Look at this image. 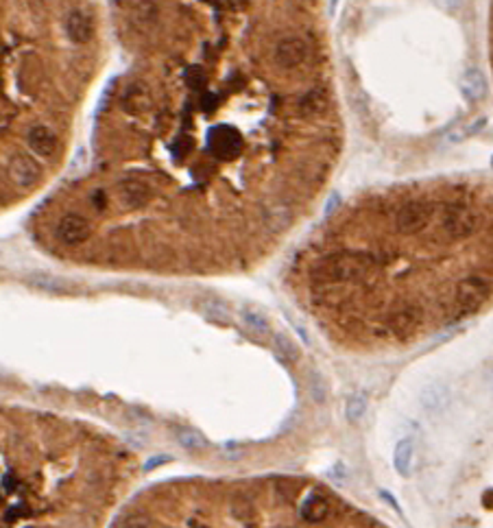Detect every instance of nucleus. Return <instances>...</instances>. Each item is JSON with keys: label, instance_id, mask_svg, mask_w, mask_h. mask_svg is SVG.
<instances>
[{"label": "nucleus", "instance_id": "6e6552de", "mask_svg": "<svg viewBox=\"0 0 493 528\" xmlns=\"http://www.w3.org/2000/svg\"><path fill=\"white\" fill-rule=\"evenodd\" d=\"M66 35L70 37V42L74 44H86L92 37V20L86 11L81 9H72L66 15Z\"/></svg>", "mask_w": 493, "mask_h": 528}, {"label": "nucleus", "instance_id": "1a4fd4ad", "mask_svg": "<svg viewBox=\"0 0 493 528\" xmlns=\"http://www.w3.org/2000/svg\"><path fill=\"white\" fill-rule=\"evenodd\" d=\"M415 458H417V445L410 437H404L398 441L396 450H393V467L400 476H410L412 467H415Z\"/></svg>", "mask_w": 493, "mask_h": 528}, {"label": "nucleus", "instance_id": "b1692460", "mask_svg": "<svg viewBox=\"0 0 493 528\" xmlns=\"http://www.w3.org/2000/svg\"><path fill=\"white\" fill-rule=\"evenodd\" d=\"M459 528H471V526H459Z\"/></svg>", "mask_w": 493, "mask_h": 528}, {"label": "nucleus", "instance_id": "20e7f679", "mask_svg": "<svg viewBox=\"0 0 493 528\" xmlns=\"http://www.w3.org/2000/svg\"><path fill=\"white\" fill-rule=\"evenodd\" d=\"M273 59L282 70L292 72L297 68H306L312 62V48L304 37L290 33V35H284L275 42Z\"/></svg>", "mask_w": 493, "mask_h": 528}, {"label": "nucleus", "instance_id": "4468645a", "mask_svg": "<svg viewBox=\"0 0 493 528\" xmlns=\"http://www.w3.org/2000/svg\"><path fill=\"white\" fill-rule=\"evenodd\" d=\"M118 192H121V201L125 203L127 208L142 206V203L151 194V190H149V186L144 184V181H125V184H121V188H118Z\"/></svg>", "mask_w": 493, "mask_h": 528}, {"label": "nucleus", "instance_id": "f3484780", "mask_svg": "<svg viewBox=\"0 0 493 528\" xmlns=\"http://www.w3.org/2000/svg\"><path fill=\"white\" fill-rule=\"evenodd\" d=\"M275 348H278V352H280V356L284 360H297L299 358L297 348H295V343L286 334H275Z\"/></svg>", "mask_w": 493, "mask_h": 528}, {"label": "nucleus", "instance_id": "aec40b11", "mask_svg": "<svg viewBox=\"0 0 493 528\" xmlns=\"http://www.w3.org/2000/svg\"><path fill=\"white\" fill-rule=\"evenodd\" d=\"M177 439H180V443L184 445V448H203V445H205L203 437L192 433V430H182Z\"/></svg>", "mask_w": 493, "mask_h": 528}, {"label": "nucleus", "instance_id": "2eb2a0df", "mask_svg": "<svg viewBox=\"0 0 493 528\" xmlns=\"http://www.w3.org/2000/svg\"><path fill=\"white\" fill-rule=\"evenodd\" d=\"M241 317H243L245 326H247L251 332L260 334V336L271 334V323H269L266 315H264L262 310H258L255 306H245V308L241 310Z\"/></svg>", "mask_w": 493, "mask_h": 528}, {"label": "nucleus", "instance_id": "5701e85b", "mask_svg": "<svg viewBox=\"0 0 493 528\" xmlns=\"http://www.w3.org/2000/svg\"><path fill=\"white\" fill-rule=\"evenodd\" d=\"M487 384H489V391L493 393V367H491L489 374H487Z\"/></svg>", "mask_w": 493, "mask_h": 528}, {"label": "nucleus", "instance_id": "7ed1b4c3", "mask_svg": "<svg viewBox=\"0 0 493 528\" xmlns=\"http://www.w3.org/2000/svg\"><path fill=\"white\" fill-rule=\"evenodd\" d=\"M491 293V282L485 275H469L457 284V293L452 299V323L478 310Z\"/></svg>", "mask_w": 493, "mask_h": 528}, {"label": "nucleus", "instance_id": "9d476101", "mask_svg": "<svg viewBox=\"0 0 493 528\" xmlns=\"http://www.w3.org/2000/svg\"><path fill=\"white\" fill-rule=\"evenodd\" d=\"M299 515L308 524H319L330 515V500L323 494H310L302 506H299Z\"/></svg>", "mask_w": 493, "mask_h": 528}, {"label": "nucleus", "instance_id": "f257e3e1", "mask_svg": "<svg viewBox=\"0 0 493 528\" xmlns=\"http://www.w3.org/2000/svg\"><path fill=\"white\" fill-rule=\"evenodd\" d=\"M92 509H50V506L9 504L0 506V528H96Z\"/></svg>", "mask_w": 493, "mask_h": 528}, {"label": "nucleus", "instance_id": "412c9836", "mask_svg": "<svg viewBox=\"0 0 493 528\" xmlns=\"http://www.w3.org/2000/svg\"><path fill=\"white\" fill-rule=\"evenodd\" d=\"M310 393H312V397L317 400V402H323L325 400V384L321 382V378L314 374L312 376V384H310Z\"/></svg>", "mask_w": 493, "mask_h": 528}, {"label": "nucleus", "instance_id": "a211bd4d", "mask_svg": "<svg viewBox=\"0 0 493 528\" xmlns=\"http://www.w3.org/2000/svg\"><path fill=\"white\" fill-rule=\"evenodd\" d=\"M201 312L210 321H216V323H227L229 321V312L221 306V303H216V301H203L201 303Z\"/></svg>", "mask_w": 493, "mask_h": 528}, {"label": "nucleus", "instance_id": "f03ea898", "mask_svg": "<svg viewBox=\"0 0 493 528\" xmlns=\"http://www.w3.org/2000/svg\"><path fill=\"white\" fill-rule=\"evenodd\" d=\"M441 201H432L426 197H410L400 201L393 210V223L400 234H421L439 216Z\"/></svg>", "mask_w": 493, "mask_h": 528}, {"label": "nucleus", "instance_id": "dca6fc26", "mask_svg": "<svg viewBox=\"0 0 493 528\" xmlns=\"http://www.w3.org/2000/svg\"><path fill=\"white\" fill-rule=\"evenodd\" d=\"M367 406H369V402H367V395H365V393H353V395L347 400L345 417H347L351 423H358V421L365 417V413H367Z\"/></svg>", "mask_w": 493, "mask_h": 528}, {"label": "nucleus", "instance_id": "0eeeda50", "mask_svg": "<svg viewBox=\"0 0 493 528\" xmlns=\"http://www.w3.org/2000/svg\"><path fill=\"white\" fill-rule=\"evenodd\" d=\"M419 402H421V409L430 417H437V415H441V413L447 411V406L452 402V393H450V389L445 387V384L432 382V384H428V387L421 391Z\"/></svg>", "mask_w": 493, "mask_h": 528}, {"label": "nucleus", "instance_id": "423d86ee", "mask_svg": "<svg viewBox=\"0 0 493 528\" xmlns=\"http://www.w3.org/2000/svg\"><path fill=\"white\" fill-rule=\"evenodd\" d=\"M90 232H92L90 220L83 218L81 214H66L57 223V238L66 242V245H81V242L88 240Z\"/></svg>", "mask_w": 493, "mask_h": 528}, {"label": "nucleus", "instance_id": "ddd939ff", "mask_svg": "<svg viewBox=\"0 0 493 528\" xmlns=\"http://www.w3.org/2000/svg\"><path fill=\"white\" fill-rule=\"evenodd\" d=\"M27 142H29V147H31L37 155L48 157V155H53V151H55V147H57V136H55L48 127L37 125V127H33V129L29 131Z\"/></svg>", "mask_w": 493, "mask_h": 528}, {"label": "nucleus", "instance_id": "39448f33", "mask_svg": "<svg viewBox=\"0 0 493 528\" xmlns=\"http://www.w3.org/2000/svg\"><path fill=\"white\" fill-rule=\"evenodd\" d=\"M9 177L18 186L31 188L42 179V166L37 164L35 157H31L27 153H18V155H13L11 164H9Z\"/></svg>", "mask_w": 493, "mask_h": 528}, {"label": "nucleus", "instance_id": "6ab92c4d", "mask_svg": "<svg viewBox=\"0 0 493 528\" xmlns=\"http://www.w3.org/2000/svg\"><path fill=\"white\" fill-rule=\"evenodd\" d=\"M29 282L33 284V286H37V289H46V291H59V289L64 286L62 279L50 277V275H31Z\"/></svg>", "mask_w": 493, "mask_h": 528}, {"label": "nucleus", "instance_id": "f8f14e48", "mask_svg": "<svg viewBox=\"0 0 493 528\" xmlns=\"http://www.w3.org/2000/svg\"><path fill=\"white\" fill-rule=\"evenodd\" d=\"M330 107V96L323 88H312L299 96V114L302 116H321Z\"/></svg>", "mask_w": 493, "mask_h": 528}, {"label": "nucleus", "instance_id": "9b49d317", "mask_svg": "<svg viewBox=\"0 0 493 528\" xmlns=\"http://www.w3.org/2000/svg\"><path fill=\"white\" fill-rule=\"evenodd\" d=\"M461 92L467 100L476 103V100H482L487 94V79L482 74L480 68H469L465 70V74L461 77Z\"/></svg>", "mask_w": 493, "mask_h": 528}, {"label": "nucleus", "instance_id": "4be33fe9", "mask_svg": "<svg viewBox=\"0 0 493 528\" xmlns=\"http://www.w3.org/2000/svg\"><path fill=\"white\" fill-rule=\"evenodd\" d=\"M485 504H487V509H493V491L485 494Z\"/></svg>", "mask_w": 493, "mask_h": 528}]
</instances>
